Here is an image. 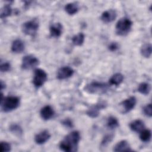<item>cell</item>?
<instances>
[{
  "label": "cell",
  "instance_id": "4",
  "mask_svg": "<svg viewBox=\"0 0 152 152\" xmlns=\"http://www.w3.org/2000/svg\"><path fill=\"white\" fill-rule=\"evenodd\" d=\"M132 26V21L127 18L123 17L121 18L116 24V33L119 36H125L131 30Z\"/></svg>",
  "mask_w": 152,
  "mask_h": 152
},
{
  "label": "cell",
  "instance_id": "16",
  "mask_svg": "<svg viewBox=\"0 0 152 152\" xmlns=\"http://www.w3.org/2000/svg\"><path fill=\"white\" fill-rule=\"evenodd\" d=\"M24 43L20 39L15 40L11 45V50L14 53H21L24 50Z\"/></svg>",
  "mask_w": 152,
  "mask_h": 152
},
{
  "label": "cell",
  "instance_id": "26",
  "mask_svg": "<svg viewBox=\"0 0 152 152\" xmlns=\"http://www.w3.org/2000/svg\"><path fill=\"white\" fill-rule=\"evenodd\" d=\"M10 131L17 136H20L23 134V129L21 127L17 124H12L10 126Z\"/></svg>",
  "mask_w": 152,
  "mask_h": 152
},
{
  "label": "cell",
  "instance_id": "30",
  "mask_svg": "<svg viewBox=\"0 0 152 152\" xmlns=\"http://www.w3.org/2000/svg\"><path fill=\"white\" fill-rule=\"evenodd\" d=\"M11 69V65L9 62H4L1 64L0 65V70L1 72H7L10 71Z\"/></svg>",
  "mask_w": 152,
  "mask_h": 152
},
{
  "label": "cell",
  "instance_id": "21",
  "mask_svg": "<svg viewBox=\"0 0 152 152\" xmlns=\"http://www.w3.org/2000/svg\"><path fill=\"white\" fill-rule=\"evenodd\" d=\"M84 34L83 33H79L72 37V42L75 46H81L84 42Z\"/></svg>",
  "mask_w": 152,
  "mask_h": 152
},
{
  "label": "cell",
  "instance_id": "33",
  "mask_svg": "<svg viewBox=\"0 0 152 152\" xmlns=\"http://www.w3.org/2000/svg\"><path fill=\"white\" fill-rule=\"evenodd\" d=\"M5 87V83H4L3 81L1 80V90H2Z\"/></svg>",
  "mask_w": 152,
  "mask_h": 152
},
{
  "label": "cell",
  "instance_id": "17",
  "mask_svg": "<svg viewBox=\"0 0 152 152\" xmlns=\"http://www.w3.org/2000/svg\"><path fill=\"white\" fill-rule=\"evenodd\" d=\"M129 127L132 131L139 132L144 129V124L141 120L137 119L130 123Z\"/></svg>",
  "mask_w": 152,
  "mask_h": 152
},
{
  "label": "cell",
  "instance_id": "3",
  "mask_svg": "<svg viewBox=\"0 0 152 152\" xmlns=\"http://www.w3.org/2000/svg\"><path fill=\"white\" fill-rule=\"evenodd\" d=\"M108 88L109 86L106 83L93 81L85 86L84 91L90 94H102L107 91Z\"/></svg>",
  "mask_w": 152,
  "mask_h": 152
},
{
  "label": "cell",
  "instance_id": "5",
  "mask_svg": "<svg viewBox=\"0 0 152 152\" xmlns=\"http://www.w3.org/2000/svg\"><path fill=\"white\" fill-rule=\"evenodd\" d=\"M39 26V22L36 19L31 20L23 23L22 25V31L27 35L34 36L38 30Z\"/></svg>",
  "mask_w": 152,
  "mask_h": 152
},
{
  "label": "cell",
  "instance_id": "9",
  "mask_svg": "<svg viewBox=\"0 0 152 152\" xmlns=\"http://www.w3.org/2000/svg\"><path fill=\"white\" fill-rule=\"evenodd\" d=\"M137 103V99L135 97H130L125 100L122 101L121 103V105L122 107V112L126 113L131 111L134 109Z\"/></svg>",
  "mask_w": 152,
  "mask_h": 152
},
{
  "label": "cell",
  "instance_id": "24",
  "mask_svg": "<svg viewBox=\"0 0 152 152\" xmlns=\"http://www.w3.org/2000/svg\"><path fill=\"white\" fill-rule=\"evenodd\" d=\"M119 126V122L118 119L114 116H110L107 121V126L110 129H113Z\"/></svg>",
  "mask_w": 152,
  "mask_h": 152
},
{
  "label": "cell",
  "instance_id": "22",
  "mask_svg": "<svg viewBox=\"0 0 152 152\" xmlns=\"http://www.w3.org/2000/svg\"><path fill=\"white\" fill-rule=\"evenodd\" d=\"M150 85L147 83H142L139 84L138 87V91L144 95H147L150 91Z\"/></svg>",
  "mask_w": 152,
  "mask_h": 152
},
{
  "label": "cell",
  "instance_id": "11",
  "mask_svg": "<svg viewBox=\"0 0 152 152\" xmlns=\"http://www.w3.org/2000/svg\"><path fill=\"white\" fill-rule=\"evenodd\" d=\"M116 12L113 10H109L104 11L101 15V20L104 23H109L115 20L116 18Z\"/></svg>",
  "mask_w": 152,
  "mask_h": 152
},
{
  "label": "cell",
  "instance_id": "20",
  "mask_svg": "<svg viewBox=\"0 0 152 152\" xmlns=\"http://www.w3.org/2000/svg\"><path fill=\"white\" fill-rule=\"evenodd\" d=\"M142 56L145 58H150L151 55V45L150 43H145L143 45L140 49Z\"/></svg>",
  "mask_w": 152,
  "mask_h": 152
},
{
  "label": "cell",
  "instance_id": "28",
  "mask_svg": "<svg viewBox=\"0 0 152 152\" xmlns=\"http://www.w3.org/2000/svg\"><path fill=\"white\" fill-rule=\"evenodd\" d=\"M11 150V145L7 142H1L0 144V151L1 152H8Z\"/></svg>",
  "mask_w": 152,
  "mask_h": 152
},
{
  "label": "cell",
  "instance_id": "1",
  "mask_svg": "<svg viewBox=\"0 0 152 152\" xmlns=\"http://www.w3.org/2000/svg\"><path fill=\"white\" fill-rule=\"evenodd\" d=\"M81 137L79 132L74 131L67 135L60 142L59 148L61 150L66 152L77 151L78 142Z\"/></svg>",
  "mask_w": 152,
  "mask_h": 152
},
{
  "label": "cell",
  "instance_id": "32",
  "mask_svg": "<svg viewBox=\"0 0 152 152\" xmlns=\"http://www.w3.org/2000/svg\"><path fill=\"white\" fill-rule=\"evenodd\" d=\"M119 48V45L116 42H112L108 46V49L111 52H115Z\"/></svg>",
  "mask_w": 152,
  "mask_h": 152
},
{
  "label": "cell",
  "instance_id": "2",
  "mask_svg": "<svg viewBox=\"0 0 152 152\" xmlns=\"http://www.w3.org/2000/svg\"><path fill=\"white\" fill-rule=\"evenodd\" d=\"M20 104V98L16 96H7L1 98V106L2 110L8 112L17 109Z\"/></svg>",
  "mask_w": 152,
  "mask_h": 152
},
{
  "label": "cell",
  "instance_id": "31",
  "mask_svg": "<svg viewBox=\"0 0 152 152\" xmlns=\"http://www.w3.org/2000/svg\"><path fill=\"white\" fill-rule=\"evenodd\" d=\"M62 124L65 126V127L66 128H72L73 127V123L72 122V121L69 119V118H66L64 120H63L62 121Z\"/></svg>",
  "mask_w": 152,
  "mask_h": 152
},
{
  "label": "cell",
  "instance_id": "6",
  "mask_svg": "<svg viewBox=\"0 0 152 152\" xmlns=\"http://www.w3.org/2000/svg\"><path fill=\"white\" fill-rule=\"evenodd\" d=\"M48 80V75L46 72L42 69H36L34 72L33 78V84L36 88L42 87Z\"/></svg>",
  "mask_w": 152,
  "mask_h": 152
},
{
  "label": "cell",
  "instance_id": "10",
  "mask_svg": "<svg viewBox=\"0 0 152 152\" xmlns=\"http://www.w3.org/2000/svg\"><path fill=\"white\" fill-rule=\"evenodd\" d=\"M74 70L69 66H63L59 68L57 72V78L59 80H65L71 77L74 74Z\"/></svg>",
  "mask_w": 152,
  "mask_h": 152
},
{
  "label": "cell",
  "instance_id": "29",
  "mask_svg": "<svg viewBox=\"0 0 152 152\" xmlns=\"http://www.w3.org/2000/svg\"><path fill=\"white\" fill-rule=\"evenodd\" d=\"M143 112L147 116L151 117V116H152V107H151V103H149V104L145 105L143 107Z\"/></svg>",
  "mask_w": 152,
  "mask_h": 152
},
{
  "label": "cell",
  "instance_id": "7",
  "mask_svg": "<svg viewBox=\"0 0 152 152\" xmlns=\"http://www.w3.org/2000/svg\"><path fill=\"white\" fill-rule=\"evenodd\" d=\"M39 64V59L31 55H26L23 57L21 62V68L23 69H31L37 66Z\"/></svg>",
  "mask_w": 152,
  "mask_h": 152
},
{
  "label": "cell",
  "instance_id": "25",
  "mask_svg": "<svg viewBox=\"0 0 152 152\" xmlns=\"http://www.w3.org/2000/svg\"><path fill=\"white\" fill-rule=\"evenodd\" d=\"M12 12V8L9 4L5 5L1 10V18H4L11 15Z\"/></svg>",
  "mask_w": 152,
  "mask_h": 152
},
{
  "label": "cell",
  "instance_id": "23",
  "mask_svg": "<svg viewBox=\"0 0 152 152\" xmlns=\"http://www.w3.org/2000/svg\"><path fill=\"white\" fill-rule=\"evenodd\" d=\"M151 137V132L150 129H143L140 132V138L143 142H148Z\"/></svg>",
  "mask_w": 152,
  "mask_h": 152
},
{
  "label": "cell",
  "instance_id": "12",
  "mask_svg": "<svg viewBox=\"0 0 152 152\" xmlns=\"http://www.w3.org/2000/svg\"><path fill=\"white\" fill-rule=\"evenodd\" d=\"M50 138V134L47 130H44L34 137V141L37 144H43L48 141Z\"/></svg>",
  "mask_w": 152,
  "mask_h": 152
},
{
  "label": "cell",
  "instance_id": "8",
  "mask_svg": "<svg viewBox=\"0 0 152 152\" xmlns=\"http://www.w3.org/2000/svg\"><path fill=\"white\" fill-rule=\"evenodd\" d=\"M106 103L104 102H99L96 104L91 106L86 112V114L91 118H97L99 115L100 110L106 107Z\"/></svg>",
  "mask_w": 152,
  "mask_h": 152
},
{
  "label": "cell",
  "instance_id": "14",
  "mask_svg": "<svg viewBox=\"0 0 152 152\" xmlns=\"http://www.w3.org/2000/svg\"><path fill=\"white\" fill-rule=\"evenodd\" d=\"M114 151H132L130 145L125 140H122L118 142L113 148Z\"/></svg>",
  "mask_w": 152,
  "mask_h": 152
},
{
  "label": "cell",
  "instance_id": "15",
  "mask_svg": "<svg viewBox=\"0 0 152 152\" xmlns=\"http://www.w3.org/2000/svg\"><path fill=\"white\" fill-rule=\"evenodd\" d=\"M50 34L53 37H59L62 32V26L61 23H58L52 24L50 27Z\"/></svg>",
  "mask_w": 152,
  "mask_h": 152
},
{
  "label": "cell",
  "instance_id": "27",
  "mask_svg": "<svg viewBox=\"0 0 152 152\" xmlns=\"http://www.w3.org/2000/svg\"><path fill=\"white\" fill-rule=\"evenodd\" d=\"M113 134H107L106 135L100 144V146L102 147H104L106 146H107L113 140Z\"/></svg>",
  "mask_w": 152,
  "mask_h": 152
},
{
  "label": "cell",
  "instance_id": "19",
  "mask_svg": "<svg viewBox=\"0 0 152 152\" xmlns=\"http://www.w3.org/2000/svg\"><path fill=\"white\" fill-rule=\"evenodd\" d=\"M65 10L69 15H74L78 11V5L77 3H68L65 6Z\"/></svg>",
  "mask_w": 152,
  "mask_h": 152
},
{
  "label": "cell",
  "instance_id": "18",
  "mask_svg": "<svg viewBox=\"0 0 152 152\" xmlns=\"http://www.w3.org/2000/svg\"><path fill=\"white\" fill-rule=\"evenodd\" d=\"M124 80V76L121 73H116L113 75L109 80V83L111 85L119 86L122 83Z\"/></svg>",
  "mask_w": 152,
  "mask_h": 152
},
{
  "label": "cell",
  "instance_id": "13",
  "mask_svg": "<svg viewBox=\"0 0 152 152\" xmlns=\"http://www.w3.org/2000/svg\"><path fill=\"white\" fill-rule=\"evenodd\" d=\"M40 113L41 118L43 120L48 121L51 119L54 115V110L50 106L47 105L41 109Z\"/></svg>",
  "mask_w": 152,
  "mask_h": 152
}]
</instances>
